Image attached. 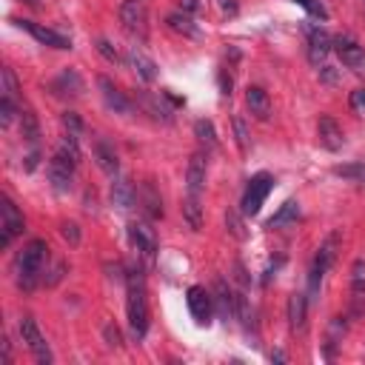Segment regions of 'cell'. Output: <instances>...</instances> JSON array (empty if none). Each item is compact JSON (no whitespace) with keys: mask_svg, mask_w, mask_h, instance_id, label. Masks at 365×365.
<instances>
[{"mask_svg":"<svg viewBox=\"0 0 365 365\" xmlns=\"http://www.w3.org/2000/svg\"><path fill=\"white\" fill-rule=\"evenodd\" d=\"M194 134H197V140L206 145V149H217V131H214L211 120H197L194 123Z\"/></svg>","mask_w":365,"mask_h":365,"instance_id":"obj_31","label":"cell"},{"mask_svg":"<svg viewBox=\"0 0 365 365\" xmlns=\"http://www.w3.org/2000/svg\"><path fill=\"white\" fill-rule=\"evenodd\" d=\"M0 214H3V234H0V243L3 245H9L17 234H23V229H26V223H23V214L17 211V206L9 200V197H3L0 200Z\"/></svg>","mask_w":365,"mask_h":365,"instance_id":"obj_5","label":"cell"},{"mask_svg":"<svg viewBox=\"0 0 365 365\" xmlns=\"http://www.w3.org/2000/svg\"><path fill=\"white\" fill-rule=\"evenodd\" d=\"M317 137H320V145H325L328 152H340L343 145H345V134H343V129L337 126L334 117H320Z\"/></svg>","mask_w":365,"mask_h":365,"instance_id":"obj_11","label":"cell"},{"mask_svg":"<svg viewBox=\"0 0 365 365\" xmlns=\"http://www.w3.org/2000/svg\"><path fill=\"white\" fill-rule=\"evenodd\" d=\"M38 160H41V155H38V152H31V155H29V157H26V169H29V171H31V169H34V166H38Z\"/></svg>","mask_w":365,"mask_h":365,"instance_id":"obj_46","label":"cell"},{"mask_svg":"<svg viewBox=\"0 0 365 365\" xmlns=\"http://www.w3.org/2000/svg\"><path fill=\"white\" fill-rule=\"evenodd\" d=\"M331 46H334V41L328 38V31L311 29V34H308V60H311L314 66H320V63L328 57V52H331Z\"/></svg>","mask_w":365,"mask_h":365,"instance_id":"obj_15","label":"cell"},{"mask_svg":"<svg viewBox=\"0 0 365 365\" xmlns=\"http://www.w3.org/2000/svg\"><path fill=\"white\" fill-rule=\"evenodd\" d=\"M20 337H23V343L29 345V351L38 357V362H43V365L52 362V351H49V345H46V340H43V334H41L38 322H34L31 317H23V320H20Z\"/></svg>","mask_w":365,"mask_h":365,"instance_id":"obj_4","label":"cell"},{"mask_svg":"<svg viewBox=\"0 0 365 365\" xmlns=\"http://www.w3.org/2000/svg\"><path fill=\"white\" fill-rule=\"evenodd\" d=\"M234 134H237V145L240 152H248V129H245V120L237 115L234 117Z\"/></svg>","mask_w":365,"mask_h":365,"instance_id":"obj_35","label":"cell"},{"mask_svg":"<svg viewBox=\"0 0 365 365\" xmlns=\"http://www.w3.org/2000/svg\"><path fill=\"white\" fill-rule=\"evenodd\" d=\"M46 260H49L46 240H31L29 245H23V251L17 254V282H20V288H26V291L34 288Z\"/></svg>","mask_w":365,"mask_h":365,"instance_id":"obj_2","label":"cell"},{"mask_svg":"<svg viewBox=\"0 0 365 365\" xmlns=\"http://www.w3.org/2000/svg\"><path fill=\"white\" fill-rule=\"evenodd\" d=\"M300 6H306L308 12H314V15H320V17H325V9H322V3H317V0H297Z\"/></svg>","mask_w":365,"mask_h":365,"instance_id":"obj_42","label":"cell"},{"mask_svg":"<svg viewBox=\"0 0 365 365\" xmlns=\"http://www.w3.org/2000/svg\"><path fill=\"white\" fill-rule=\"evenodd\" d=\"M60 234H63V240H69L71 245L80 243V229H78V223H63V226H60Z\"/></svg>","mask_w":365,"mask_h":365,"instance_id":"obj_38","label":"cell"},{"mask_svg":"<svg viewBox=\"0 0 365 365\" xmlns=\"http://www.w3.org/2000/svg\"><path fill=\"white\" fill-rule=\"evenodd\" d=\"M271 186H274V180H271V174H257V177H251L248 180V189H245V194H243V214H257L260 208H263V203H266V197H269V192H271Z\"/></svg>","mask_w":365,"mask_h":365,"instance_id":"obj_3","label":"cell"},{"mask_svg":"<svg viewBox=\"0 0 365 365\" xmlns=\"http://www.w3.org/2000/svg\"><path fill=\"white\" fill-rule=\"evenodd\" d=\"M103 337H106V343L112 345V348L120 345V331H117V325H112V322H108V325L103 328Z\"/></svg>","mask_w":365,"mask_h":365,"instance_id":"obj_40","label":"cell"},{"mask_svg":"<svg viewBox=\"0 0 365 365\" xmlns=\"http://www.w3.org/2000/svg\"><path fill=\"white\" fill-rule=\"evenodd\" d=\"M351 108H354L357 115H365V89L351 92Z\"/></svg>","mask_w":365,"mask_h":365,"instance_id":"obj_41","label":"cell"},{"mask_svg":"<svg viewBox=\"0 0 365 365\" xmlns=\"http://www.w3.org/2000/svg\"><path fill=\"white\" fill-rule=\"evenodd\" d=\"M137 206L143 208V214L149 217V220H160V217H163V200H160V192L155 189V182H143V186H140Z\"/></svg>","mask_w":365,"mask_h":365,"instance_id":"obj_12","label":"cell"},{"mask_svg":"<svg viewBox=\"0 0 365 365\" xmlns=\"http://www.w3.org/2000/svg\"><path fill=\"white\" fill-rule=\"evenodd\" d=\"M129 63L134 66V71H137V75L145 80V83H152V80H157V66H155V60L152 57H145L137 46L129 52Z\"/></svg>","mask_w":365,"mask_h":365,"instance_id":"obj_24","label":"cell"},{"mask_svg":"<svg viewBox=\"0 0 365 365\" xmlns=\"http://www.w3.org/2000/svg\"><path fill=\"white\" fill-rule=\"evenodd\" d=\"M97 52H100V55H103V57H106L108 63H117V60H120V55H117V49H115L112 43H108V41H103V38L97 41Z\"/></svg>","mask_w":365,"mask_h":365,"instance_id":"obj_39","label":"cell"},{"mask_svg":"<svg viewBox=\"0 0 365 365\" xmlns=\"http://www.w3.org/2000/svg\"><path fill=\"white\" fill-rule=\"evenodd\" d=\"M94 160H97V166L106 171V174H117V152L108 145L106 140H97L94 143Z\"/></svg>","mask_w":365,"mask_h":365,"instance_id":"obj_25","label":"cell"},{"mask_svg":"<svg viewBox=\"0 0 365 365\" xmlns=\"http://www.w3.org/2000/svg\"><path fill=\"white\" fill-rule=\"evenodd\" d=\"M20 131H23V137L29 140V143H34L41 137V129H38V117H34L31 112H23V120H20Z\"/></svg>","mask_w":365,"mask_h":365,"instance_id":"obj_32","label":"cell"},{"mask_svg":"<svg viewBox=\"0 0 365 365\" xmlns=\"http://www.w3.org/2000/svg\"><path fill=\"white\" fill-rule=\"evenodd\" d=\"M214 308H217V314H220L226 322L234 317V294L229 291L226 280H217L214 282Z\"/></svg>","mask_w":365,"mask_h":365,"instance_id":"obj_20","label":"cell"},{"mask_svg":"<svg viewBox=\"0 0 365 365\" xmlns=\"http://www.w3.org/2000/svg\"><path fill=\"white\" fill-rule=\"evenodd\" d=\"M245 106H248V112L257 117V120H269L271 117V100H269L266 89H260V86H248Z\"/></svg>","mask_w":365,"mask_h":365,"instance_id":"obj_14","label":"cell"},{"mask_svg":"<svg viewBox=\"0 0 365 365\" xmlns=\"http://www.w3.org/2000/svg\"><path fill=\"white\" fill-rule=\"evenodd\" d=\"M334 174L343 177V180L357 182V186H365V163H362V160H359V163H348V166H337Z\"/></svg>","mask_w":365,"mask_h":365,"instance_id":"obj_29","label":"cell"},{"mask_svg":"<svg viewBox=\"0 0 365 365\" xmlns=\"http://www.w3.org/2000/svg\"><path fill=\"white\" fill-rule=\"evenodd\" d=\"M182 217H186L189 229H194V231L203 229V206H200L197 194H189L186 200H182Z\"/></svg>","mask_w":365,"mask_h":365,"instance_id":"obj_26","label":"cell"},{"mask_svg":"<svg viewBox=\"0 0 365 365\" xmlns=\"http://www.w3.org/2000/svg\"><path fill=\"white\" fill-rule=\"evenodd\" d=\"M129 282V325H131V334L137 340L145 337L149 331V303H145V280L140 271H129L126 277Z\"/></svg>","mask_w":365,"mask_h":365,"instance_id":"obj_1","label":"cell"},{"mask_svg":"<svg viewBox=\"0 0 365 365\" xmlns=\"http://www.w3.org/2000/svg\"><path fill=\"white\" fill-rule=\"evenodd\" d=\"M120 20H123V26H126L129 34L145 38V6H143V0H123Z\"/></svg>","mask_w":365,"mask_h":365,"instance_id":"obj_7","label":"cell"},{"mask_svg":"<svg viewBox=\"0 0 365 365\" xmlns=\"http://www.w3.org/2000/svg\"><path fill=\"white\" fill-rule=\"evenodd\" d=\"M337 251H340V234L334 231V234H328L325 243L320 245L317 257H314V266H320L322 271H328V269H331V263L337 260Z\"/></svg>","mask_w":365,"mask_h":365,"instance_id":"obj_23","label":"cell"},{"mask_svg":"<svg viewBox=\"0 0 365 365\" xmlns=\"http://www.w3.org/2000/svg\"><path fill=\"white\" fill-rule=\"evenodd\" d=\"M129 240L140 254H145V257H152V254L157 251V234H155V229L149 223H143V220L129 226Z\"/></svg>","mask_w":365,"mask_h":365,"instance_id":"obj_9","label":"cell"},{"mask_svg":"<svg viewBox=\"0 0 365 365\" xmlns=\"http://www.w3.org/2000/svg\"><path fill=\"white\" fill-rule=\"evenodd\" d=\"M20 26H23L38 43H43V46H52V49H71V41L63 38V34L55 31V29H46V26H41V23H31V20H20Z\"/></svg>","mask_w":365,"mask_h":365,"instance_id":"obj_10","label":"cell"},{"mask_svg":"<svg viewBox=\"0 0 365 365\" xmlns=\"http://www.w3.org/2000/svg\"><path fill=\"white\" fill-rule=\"evenodd\" d=\"M75 163L71 160H66L60 152L49 160V180H52V186H55V192H69L71 189V174H75Z\"/></svg>","mask_w":365,"mask_h":365,"instance_id":"obj_8","label":"cell"},{"mask_svg":"<svg viewBox=\"0 0 365 365\" xmlns=\"http://www.w3.org/2000/svg\"><path fill=\"white\" fill-rule=\"evenodd\" d=\"M217 3H220V9H223V12H229V15H234V12H237V3H234V0H217Z\"/></svg>","mask_w":365,"mask_h":365,"instance_id":"obj_43","label":"cell"},{"mask_svg":"<svg viewBox=\"0 0 365 365\" xmlns=\"http://www.w3.org/2000/svg\"><path fill=\"white\" fill-rule=\"evenodd\" d=\"M52 89H55V94H80L83 92V83H80V78H78V71H63V75L52 83Z\"/></svg>","mask_w":365,"mask_h":365,"instance_id":"obj_27","label":"cell"},{"mask_svg":"<svg viewBox=\"0 0 365 365\" xmlns=\"http://www.w3.org/2000/svg\"><path fill=\"white\" fill-rule=\"evenodd\" d=\"M334 49H337L340 60H343L348 69H362V66H365V52H362L359 43H354V41H348V38H340V41L334 43Z\"/></svg>","mask_w":365,"mask_h":365,"instance_id":"obj_19","label":"cell"},{"mask_svg":"<svg viewBox=\"0 0 365 365\" xmlns=\"http://www.w3.org/2000/svg\"><path fill=\"white\" fill-rule=\"evenodd\" d=\"M365 308V260L351 266V314L359 317Z\"/></svg>","mask_w":365,"mask_h":365,"instance_id":"obj_13","label":"cell"},{"mask_svg":"<svg viewBox=\"0 0 365 365\" xmlns=\"http://www.w3.org/2000/svg\"><path fill=\"white\" fill-rule=\"evenodd\" d=\"M169 26L174 31H180V34H186V38H197V34H200L189 15H169Z\"/></svg>","mask_w":365,"mask_h":365,"instance_id":"obj_30","label":"cell"},{"mask_svg":"<svg viewBox=\"0 0 365 365\" xmlns=\"http://www.w3.org/2000/svg\"><path fill=\"white\" fill-rule=\"evenodd\" d=\"M17 80H15V71L12 69H3V97H9V100H15L17 97Z\"/></svg>","mask_w":365,"mask_h":365,"instance_id":"obj_34","label":"cell"},{"mask_svg":"<svg viewBox=\"0 0 365 365\" xmlns=\"http://www.w3.org/2000/svg\"><path fill=\"white\" fill-rule=\"evenodd\" d=\"M226 226H229V231L237 237V240H243L245 237V229H243V220H240V214H234V211H229L226 214Z\"/></svg>","mask_w":365,"mask_h":365,"instance_id":"obj_37","label":"cell"},{"mask_svg":"<svg viewBox=\"0 0 365 365\" xmlns=\"http://www.w3.org/2000/svg\"><path fill=\"white\" fill-rule=\"evenodd\" d=\"M63 126H66L69 137H78V140H80V134H83V123H80V117H78L75 112H66V115H63Z\"/></svg>","mask_w":365,"mask_h":365,"instance_id":"obj_33","label":"cell"},{"mask_svg":"<svg viewBox=\"0 0 365 365\" xmlns=\"http://www.w3.org/2000/svg\"><path fill=\"white\" fill-rule=\"evenodd\" d=\"M97 86H100V94H103V100H106L108 108H115V112H120V115H129V112H131V106H129V100L123 97V92H117V86L108 80V78H97Z\"/></svg>","mask_w":365,"mask_h":365,"instance_id":"obj_16","label":"cell"},{"mask_svg":"<svg viewBox=\"0 0 365 365\" xmlns=\"http://www.w3.org/2000/svg\"><path fill=\"white\" fill-rule=\"evenodd\" d=\"M203 186H206V157L203 155H192L189 171H186V189H189V194L200 197Z\"/></svg>","mask_w":365,"mask_h":365,"instance_id":"obj_17","label":"cell"},{"mask_svg":"<svg viewBox=\"0 0 365 365\" xmlns=\"http://www.w3.org/2000/svg\"><path fill=\"white\" fill-rule=\"evenodd\" d=\"M180 6L186 9V12H197V6H200V3H197V0H180Z\"/></svg>","mask_w":365,"mask_h":365,"instance_id":"obj_45","label":"cell"},{"mask_svg":"<svg viewBox=\"0 0 365 365\" xmlns=\"http://www.w3.org/2000/svg\"><path fill=\"white\" fill-rule=\"evenodd\" d=\"M15 120V100L3 97L0 100V126H9Z\"/></svg>","mask_w":365,"mask_h":365,"instance_id":"obj_36","label":"cell"},{"mask_svg":"<svg viewBox=\"0 0 365 365\" xmlns=\"http://www.w3.org/2000/svg\"><path fill=\"white\" fill-rule=\"evenodd\" d=\"M137 103L145 108V115H152L155 120H163V123L171 120V108H166L163 97H155V94H149V92H140V94H137Z\"/></svg>","mask_w":365,"mask_h":365,"instance_id":"obj_22","label":"cell"},{"mask_svg":"<svg viewBox=\"0 0 365 365\" xmlns=\"http://www.w3.org/2000/svg\"><path fill=\"white\" fill-rule=\"evenodd\" d=\"M306 320H308V300H306V294H291L288 297V322H291V328H294V331H303Z\"/></svg>","mask_w":365,"mask_h":365,"instance_id":"obj_21","label":"cell"},{"mask_svg":"<svg viewBox=\"0 0 365 365\" xmlns=\"http://www.w3.org/2000/svg\"><path fill=\"white\" fill-rule=\"evenodd\" d=\"M189 311L194 317V322L200 325H208L211 322V314H214V297L203 285H192L189 288Z\"/></svg>","mask_w":365,"mask_h":365,"instance_id":"obj_6","label":"cell"},{"mask_svg":"<svg viewBox=\"0 0 365 365\" xmlns=\"http://www.w3.org/2000/svg\"><path fill=\"white\" fill-rule=\"evenodd\" d=\"M320 71H322V80H325V83H337V75H334V71L328 69V66H322Z\"/></svg>","mask_w":365,"mask_h":365,"instance_id":"obj_44","label":"cell"},{"mask_svg":"<svg viewBox=\"0 0 365 365\" xmlns=\"http://www.w3.org/2000/svg\"><path fill=\"white\" fill-rule=\"evenodd\" d=\"M297 217H300V203H294V200H288L274 217H271V220H269V229H280L282 223H294L297 220Z\"/></svg>","mask_w":365,"mask_h":365,"instance_id":"obj_28","label":"cell"},{"mask_svg":"<svg viewBox=\"0 0 365 365\" xmlns=\"http://www.w3.org/2000/svg\"><path fill=\"white\" fill-rule=\"evenodd\" d=\"M134 197H137V192H134V186L126 180V177H115V182H112V192H108V200H112V206H117V208H131L134 206Z\"/></svg>","mask_w":365,"mask_h":365,"instance_id":"obj_18","label":"cell"}]
</instances>
